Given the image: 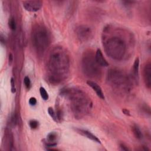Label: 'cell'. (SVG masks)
<instances>
[{
    "label": "cell",
    "instance_id": "ac0fdd59",
    "mask_svg": "<svg viewBox=\"0 0 151 151\" xmlns=\"http://www.w3.org/2000/svg\"><path fill=\"white\" fill-rule=\"evenodd\" d=\"M40 95L41 97H42V99L44 100H47L48 99V93L47 92V91L45 90V89L42 87H41L40 88Z\"/></svg>",
    "mask_w": 151,
    "mask_h": 151
},
{
    "label": "cell",
    "instance_id": "8992f818",
    "mask_svg": "<svg viewBox=\"0 0 151 151\" xmlns=\"http://www.w3.org/2000/svg\"><path fill=\"white\" fill-rule=\"evenodd\" d=\"M81 67L84 74L92 78H99L101 74V66L96 62L95 54L91 51L84 53L81 61Z\"/></svg>",
    "mask_w": 151,
    "mask_h": 151
},
{
    "label": "cell",
    "instance_id": "4fadbf2b",
    "mask_svg": "<svg viewBox=\"0 0 151 151\" xmlns=\"http://www.w3.org/2000/svg\"><path fill=\"white\" fill-rule=\"evenodd\" d=\"M77 133H80V134L84 136H86V137H87L88 139L94 141V142H96L98 143H101V142L100 140V139L96 137L94 134H93V133H91L90 132L87 130H84V129H76Z\"/></svg>",
    "mask_w": 151,
    "mask_h": 151
},
{
    "label": "cell",
    "instance_id": "484cf974",
    "mask_svg": "<svg viewBox=\"0 0 151 151\" xmlns=\"http://www.w3.org/2000/svg\"><path fill=\"white\" fill-rule=\"evenodd\" d=\"M122 111L123 112V113L124 114H126V115H127V116H130V111L128 110H127V109H123L122 110Z\"/></svg>",
    "mask_w": 151,
    "mask_h": 151
},
{
    "label": "cell",
    "instance_id": "30bf717a",
    "mask_svg": "<svg viewBox=\"0 0 151 151\" xmlns=\"http://www.w3.org/2000/svg\"><path fill=\"white\" fill-rule=\"evenodd\" d=\"M57 133L55 132H51L47 135V138L44 140V143L45 146H47V147H55L57 144Z\"/></svg>",
    "mask_w": 151,
    "mask_h": 151
},
{
    "label": "cell",
    "instance_id": "5b68a950",
    "mask_svg": "<svg viewBox=\"0 0 151 151\" xmlns=\"http://www.w3.org/2000/svg\"><path fill=\"white\" fill-rule=\"evenodd\" d=\"M32 42L36 51L43 53L50 44V36L47 28L42 25H37L32 32Z\"/></svg>",
    "mask_w": 151,
    "mask_h": 151
},
{
    "label": "cell",
    "instance_id": "277c9868",
    "mask_svg": "<svg viewBox=\"0 0 151 151\" xmlns=\"http://www.w3.org/2000/svg\"><path fill=\"white\" fill-rule=\"evenodd\" d=\"M108 84L119 92H127L130 90L131 83L128 77L121 70L116 68L109 70L107 73Z\"/></svg>",
    "mask_w": 151,
    "mask_h": 151
},
{
    "label": "cell",
    "instance_id": "2e32d148",
    "mask_svg": "<svg viewBox=\"0 0 151 151\" xmlns=\"http://www.w3.org/2000/svg\"><path fill=\"white\" fill-rule=\"evenodd\" d=\"M8 26L12 31H14L16 29V22L14 17H11L8 20Z\"/></svg>",
    "mask_w": 151,
    "mask_h": 151
},
{
    "label": "cell",
    "instance_id": "603a6c76",
    "mask_svg": "<svg viewBox=\"0 0 151 151\" xmlns=\"http://www.w3.org/2000/svg\"><path fill=\"white\" fill-rule=\"evenodd\" d=\"M122 2L126 6H130L131 5H132L135 2L134 1H122Z\"/></svg>",
    "mask_w": 151,
    "mask_h": 151
},
{
    "label": "cell",
    "instance_id": "52a82bcc",
    "mask_svg": "<svg viewBox=\"0 0 151 151\" xmlns=\"http://www.w3.org/2000/svg\"><path fill=\"white\" fill-rule=\"evenodd\" d=\"M76 34L80 41L84 42L88 41L91 38L93 32L91 28L86 25H81L77 27Z\"/></svg>",
    "mask_w": 151,
    "mask_h": 151
},
{
    "label": "cell",
    "instance_id": "7402d4cb",
    "mask_svg": "<svg viewBox=\"0 0 151 151\" xmlns=\"http://www.w3.org/2000/svg\"><path fill=\"white\" fill-rule=\"evenodd\" d=\"M29 104L31 106H35L37 104V100L35 97H31L29 100Z\"/></svg>",
    "mask_w": 151,
    "mask_h": 151
},
{
    "label": "cell",
    "instance_id": "7c38bea8",
    "mask_svg": "<svg viewBox=\"0 0 151 151\" xmlns=\"http://www.w3.org/2000/svg\"><path fill=\"white\" fill-rule=\"evenodd\" d=\"M95 59L98 64L101 67H107L109 65V63L104 57L100 49L97 50L95 53Z\"/></svg>",
    "mask_w": 151,
    "mask_h": 151
},
{
    "label": "cell",
    "instance_id": "ba28073f",
    "mask_svg": "<svg viewBox=\"0 0 151 151\" xmlns=\"http://www.w3.org/2000/svg\"><path fill=\"white\" fill-rule=\"evenodd\" d=\"M22 4L25 10L29 12H36L41 8L42 2L39 0L24 1Z\"/></svg>",
    "mask_w": 151,
    "mask_h": 151
},
{
    "label": "cell",
    "instance_id": "cb8c5ba5",
    "mask_svg": "<svg viewBox=\"0 0 151 151\" xmlns=\"http://www.w3.org/2000/svg\"><path fill=\"white\" fill-rule=\"evenodd\" d=\"M8 61H9V65H11V64H12V62H13V55H12V54L11 53H10L9 54Z\"/></svg>",
    "mask_w": 151,
    "mask_h": 151
},
{
    "label": "cell",
    "instance_id": "9a60e30c",
    "mask_svg": "<svg viewBox=\"0 0 151 151\" xmlns=\"http://www.w3.org/2000/svg\"><path fill=\"white\" fill-rule=\"evenodd\" d=\"M132 132L133 133L134 136H135V137L137 139L141 140L143 138L142 133L140 129H139V127L137 125H136V124L133 125L132 127Z\"/></svg>",
    "mask_w": 151,
    "mask_h": 151
},
{
    "label": "cell",
    "instance_id": "d6986e66",
    "mask_svg": "<svg viewBox=\"0 0 151 151\" xmlns=\"http://www.w3.org/2000/svg\"><path fill=\"white\" fill-rule=\"evenodd\" d=\"M29 125L32 129H35L38 127V122L35 120H31L29 122Z\"/></svg>",
    "mask_w": 151,
    "mask_h": 151
},
{
    "label": "cell",
    "instance_id": "e0dca14e",
    "mask_svg": "<svg viewBox=\"0 0 151 151\" xmlns=\"http://www.w3.org/2000/svg\"><path fill=\"white\" fill-rule=\"evenodd\" d=\"M48 113L49 114V115L51 116V117L55 121V122H58L57 117V114H56V112L54 111V110L51 107H50L48 109Z\"/></svg>",
    "mask_w": 151,
    "mask_h": 151
},
{
    "label": "cell",
    "instance_id": "7a4b0ae2",
    "mask_svg": "<svg viewBox=\"0 0 151 151\" xmlns=\"http://www.w3.org/2000/svg\"><path fill=\"white\" fill-rule=\"evenodd\" d=\"M104 33L107 34L103 37V46L106 54L117 61L122 60L126 57L128 52L126 33L120 29H116L113 33H111L109 27L105 29Z\"/></svg>",
    "mask_w": 151,
    "mask_h": 151
},
{
    "label": "cell",
    "instance_id": "8fae6325",
    "mask_svg": "<svg viewBox=\"0 0 151 151\" xmlns=\"http://www.w3.org/2000/svg\"><path fill=\"white\" fill-rule=\"evenodd\" d=\"M87 83L90 87H91L93 89V90L96 92V94L99 97H100L101 99H104V95L102 91V89L97 83L91 80L87 81Z\"/></svg>",
    "mask_w": 151,
    "mask_h": 151
},
{
    "label": "cell",
    "instance_id": "9c48e42d",
    "mask_svg": "<svg viewBox=\"0 0 151 151\" xmlns=\"http://www.w3.org/2000/svg\"><path fill=\"white\" fill-rule=\"evenodd\" d=\"M143 78L146 86L150 88L151 87V64L147 63L143 69Z\"/></svg>",
    "mask_w": 151,
    "mask_h": 151
},
{
    "label": "cell",
    "instance_id": "6da1fadb",
    "mask_svg": "<svg viewBox=\"0 0 151 151\" xmlns=\"http://www.w3.org/2000/svg\"><path fill=\"white\" fill-rule=\"evenodd\" d=\"M47 65L51 83L57 84L65 79L70 69V58L66 51L61 47H55L50 52Z\"/></svg>",
    "mask_w": 151,
    "mask_h": 151
},
{
    "label": "cell",
    "instance_id": "ffe728a7",
    "mask_svg": "<svg viewBox=\"0 0 151 151\" xmlns=\"http://www.w3.org/2000/svg\"><path fill=\"white\" fill-rule=\"evenodd\" d=\"M24 84L27 89H29L31 87V81L29 78L28 76H25L24 79Z\"/></svg>",
    "mask_w": 151,
    "mask_h": 151
},
{
    "label": "cell",
    "instance_id": "3957f363",
    "mask_svg": "<svg viewBox=\"0 0 151 151\" xmlns=\"http://www.w3.org/2000/svg\"><path fill=\"white\" fill-rule=\"evenodd\" d=\"M61 95L68 100L70 108L76 118H81L89 113L92 102L88 96L81 90L77 88H65Z\"/></svg>",
    "mask_w": 151,
    "mask_h": 151
},
{
    "label": "cell",
    "instance_id": "5bb4252c",
    "mask_svg": "<svg viewBox=\"0 0 151 151\" xmlns=\"http://www.w3.org/2000/svg\"><path fill=\"white\" fill-rule=\"evenodd\" d=\"M139 58H136L132 68V78L135 81L139 80Z\"/></svg>",
    "mask_w": 151,
    "mask_h": 151
},
{
    "label": "cell",
    "instance_id": "44dd1931",
    "mask_svg": "<svg viewBox=\"0 0 151 151\" xmlns=\"http://www.w3.org/2000/svg\"><path fill=\"white\" fill-rule=\"evenodd\" d=\"M11 91L12 93H14L16 91V88L15 86V81L13 78H11Z\"/></svg>",
    "mask_w": 151,
    "mask_h": 151
},
{
    "label": "cell",
    "instance_id": "d4e9b609",
    "mask_svg": "<svg viewBox=\"0 0 151 151\" xmlns=\"http://www.w3.org/2000/svg\"><path fill=\"white\" fill-rule=\"evenodd\" d=\"M120 149L122 150H129V149H128V147L126 146V145H124V144H123V143H121L120 145Z\"/></svg>",
    "mask_w": 151,
    "mask_h": 151
}]
</instances>
